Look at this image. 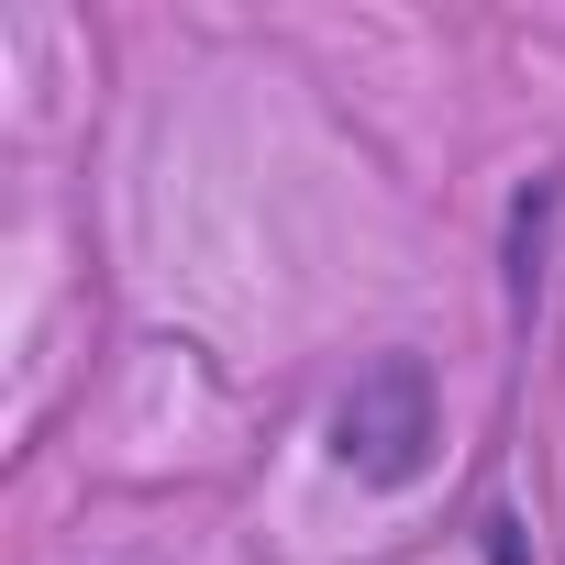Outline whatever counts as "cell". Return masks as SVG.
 I'll use <instances>...</instances> for the list:
<instances>
[{"instance_id":"6da1fadb","label":"cell","mask_w":565,"mask_h":565,"mask_svg":"<svg viewBox=\"0 0 565 565\" xmlns=\"http://www.w3.org/2000/svg\"><path fill=\"white\" fill-rule=\"evenodd\" d=\"M444 444V399H433V366L422 355H377L344 399H333V466L366 477V488H411Z\"/></svg>"},{"instance_id":"7a4b0ae2","label":"cell","mask_w":565,"mask_h":565,"mask_svg":"<svg viewBox=\"0 0 565 565\" xmlns=\"http://www.w3.org/2000/svg\"><path fill=\"white\" fill-rule=\"evenodd\" d=\"M488 565H521V521H488Z\"/></svg>"}]
</instances>
